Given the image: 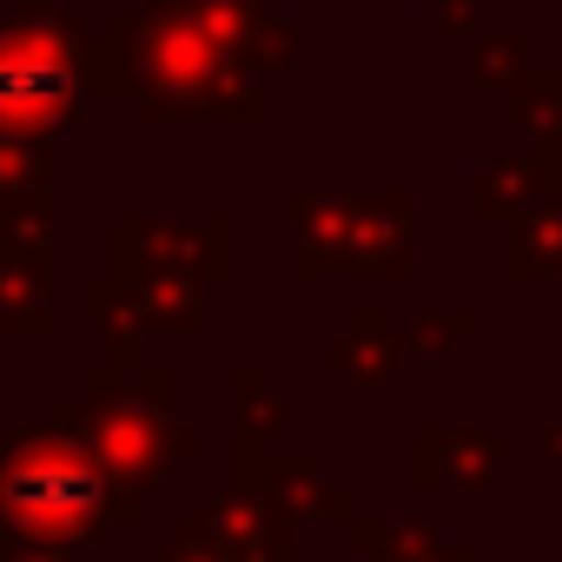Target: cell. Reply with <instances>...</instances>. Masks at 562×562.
I'll use <instances>...</instances> for the list:
<instances>
[{"mask_svg":"<svg viewBox=\"0 0 562 562\" xmlns=\"http://www.w3.org/2000/svg\"><path fill=\"white\" fill-rule=\"evenodd\" d=\"M8 503H14L21 522H41V529L67 536V529H80V522H93V509H100V476H93L80 457L34 450V457L14 463Z\"/></svg>","mask_w":562,"mask_h":562,"instance_id":"obj_1","label":"cell"}]
</instances>
